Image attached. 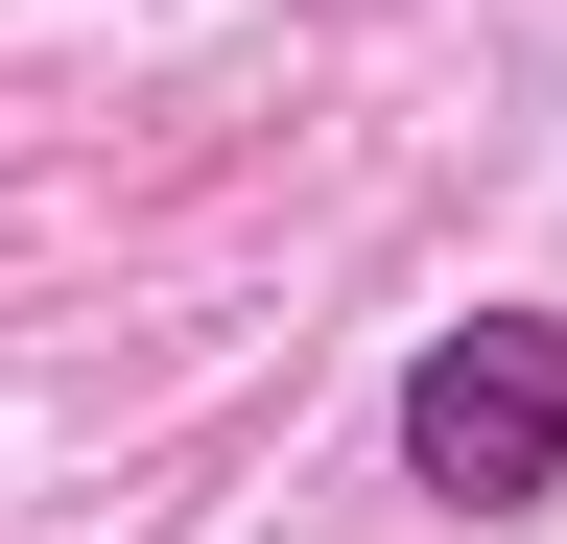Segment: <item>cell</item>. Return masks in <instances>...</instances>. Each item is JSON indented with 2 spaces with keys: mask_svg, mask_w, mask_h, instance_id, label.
Returning <instances> with one entry per match:
<instances>
[{
  "mask_svg": "<svg viewBox=\"0 0 567 544\" xmlns=\"http://www.w3.org/2000/svg\"><path fill=\"white\" fill-rule=\"evenodd\" d=\"M402 497H450V521L567 497V308H473L402 356Z\"/></svg>",
  "mask_w": 567,
  "mask_h": 544,
  "instance_id": "6da1fadb",
  "label": "cell"
}]
</instances>
